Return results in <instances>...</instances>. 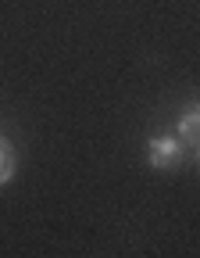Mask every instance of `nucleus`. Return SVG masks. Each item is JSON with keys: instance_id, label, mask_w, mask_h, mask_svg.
Segmentation results:
<instances>
[{"instance_id": "obj_1", "label": "nucleus", "mask_w": 200, "mask_h": 258, "mask_svg": "<svg viewBox=\"0 0 200 258\" xmlns=\"http://www.w3.org/2000/svg\"><path fill=\"white\" fill-rule=\"evenodd\" d=\"M189 158V151L179 144V137H150L147 144V165L157 169V172H168V169H179L182 161Z\"/></svg>"}, {"instance_id": "obj_2", "label": "nucleus", "mask_w": 200, "mask_h": 258, "mask_svg": "<svg viewBox=\"0 0 200 258\" xmlns=\"http://www.w3.org/2000/svg\"><path fill=\"white\" fill-rule=\"evenodd\" d=\"M175 137H179V144H182L189 154L200 151V108H196V104H189V108L179 115V122H175Z\"/></svg>"}, {"instance_id": "obj_3", "label": "nucleus", "mask_w": 200, "mask_h": 258, "mask_svg": "<svg viewBox=\"0 0 200 258\" xmlns=\"http://www.w3.org/2000/svg\"><path fill=\"white\" fill-rule=\"evenodd\" d=\"M18 172V151L8 137H0V186H8Z\"/></svg>"}]
</instances>
